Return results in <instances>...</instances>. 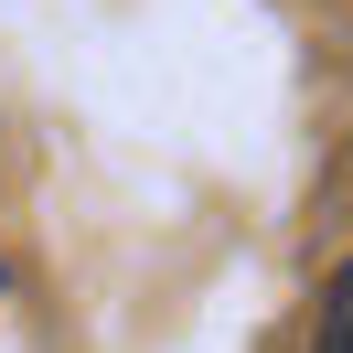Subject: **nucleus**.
I'll return each mask as SVG.
<instances>
[{
    "mask_svg": "<svg viewBox=\"0 0 353 353\" xmlns=\"http://www.w3.org/2000/svg\"><path fill=\"white\" fill-rule=\"evenodd\" d=\"M321 353H353V268L332 279V300H321Z\"/></svg>",
    "mask_w": 353,
    "mask_h": 353,
    "instance_id": "obj_1",
    "label": "nucleus"
}]
</instances>
